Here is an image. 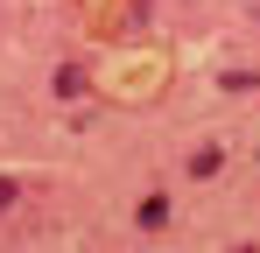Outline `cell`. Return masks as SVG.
I'll return each mask as SVG.
<instances>
[{
    "instance_id": "cell-1",
    "label": "cell",
    "mask_w": 260,
    "mask_h": 253,
    "mask_svg": "<svg viewBox=\"0 0 260 253\" xmlns=\"http://www.w3.org/2000/svg\"><path fill=\"white\" fill-rule=\"evenodd\" d=\"M49 91H56V99H85V71H78V64H56V71H49Z\"/></svg>"
},
{
    "instance_id": "cell-2",
    "label": "cell",
    "mask_w": 260,
    "mask_h": 253,
    "mask_svg": "<svg viewBox=\"0 0 260 253\" xmlns=\"http://www.w3.org/2000/svg\"><path fill=\"white\" fill-rule=\"evenodd\" d=\"M218 169H225V148H197V155H190V176H197V183H211Z\"/></svg>"
},
{
    "instance_id": "cell-3",
    "label": "cell",
    "mask_w": 260,
    "mask_h": 253,
    "mask_svg": "<svg viewBox=\"0 0 260 253\" xmlns=\"http://www.w3.org/2000/svg\"><path fill=\"white\" fill-rule=\"evenodd\" d=\"M162 225H169V197H162V190H155V197H148V204H141V232H162Z\"/></svg>"
},
{
    "instance_id": "cell-4",
    "label": "cell",
    "mask_w": 260,
    "mask_h": 253,
    "mask_svg": "<svg viewBox=\"0 0 260 253\" xmlns=\"http://www.w3.org/2000/svg\"><path fill=\"white\" fill-rule=\"evenodd\" d=\"M218 91H260V71H218Z\"/></svg>"
},
{
    "instance_id": "cell-5",
    "label": "cell",
    "mask_w": 260,
    "mask_h": 253,
    "mask_svg": "<svg viewBox=\"0 0 260 253\" xmlns=\"http://www.w3.org/2000/svg\"><path fill=\"white\" fill-rule=\"evenodd\" d=\"M14 197H21V183H14V176H0V218L14 211Z\"/></svg>"
}]
</instances>
